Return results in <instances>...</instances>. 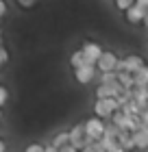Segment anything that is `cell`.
Returning a JSON list of instances; mask_svg holds the SVG:
<instances>
[{
    "instance_id": "14",
    "label": "cell",
    "mask_w": 148,
    "mask_h": 152,
    "mask_svg": "<svg viewBox=\"0 0 148 152\" xmlns=\"http://www.w3.org/2000/svg\"><path fill=\"white\" fill-rule=\"evenodd\" d=\"M118 83L122 89H135V76L129 72H118Z\"/></svg>"
},
{
    "instance_id": "17",
    "label": "cell",
    "mask_w": 148,
    "mask_h": 152,
    "mask_svg": "<svg viewBox=\"0 0 148 152\" xmlns=\"http://www.w3.org/2000/svg\"><path fill=\"white\" fill-rule=\"evenodd\" d=\"M135 2H137V0H113V7L120 13H126L131 7H135Z\"/></svg>"
},
{
    "instance_id": "10",
    "label": "cell",
    "mask_w": 148,
    "mask_h": 152,
    "mask_svg": "<svg viewBox=\"0 0 148 152\" xmlns=\"http://www.w3.org/2000/svg\"><path fill=\"white\" fill-rule=\"evenodd\" d=\"M133 141H135V150H139V152L148 150V128L139 126L135 133H133Z\"/></svg>"
},
{
    "instance_id": "5",
    "label": "cell",
    "mask_w": 148,
    "mask_h": 152,
    "mask_svg": "<svg viewBox=\"0 0 148 152\" xmlns=\"http://www.w3.org/2000/svg\"><path fill=\"white\" fill-rule=\"evenodd\" d=\"M70 146H74L76 150H85L89 146V139H87V133H85V124L79 122L70 128Z\"/></svg>"
},
{
    "instance_id": "2",
    "label": "cell",
    "mask_w": 148,
    "mask_h": 152,
    "mask_svg": "<svg viewBox=\"0 0 148 152\" xmlns=\"http://www.w3.org/2000/svg\"><path fill=\"white\" fill-rule=\"evenodd\" d=\"M83 124H85V133H87V139H89V141H100L102 137H105V130H107L105 120L91 115V117H87Z\"/></svg>"
},
{
    "instance_id": "1",
    "label": "cell",
    "mask_w": 148,
    "mask_h": 152,
    "mask_svg": "<svg viewBox=\"0 0 148 152\" xmlns=\"http://www.w3.org/2000/svg\"><path fill=\"white\" fill-rule=\"evenodd\" d=\"M91 111H94L96 117H100V120H111V117H113V113L120 111V104H118L116 98H109V100H94Z\"/></svg>"
},
{
    "instance_id": "25",
    "label": "cell",
    "mask_w": 148,
    "mask_h": 152,
    "mask_svg": "<svg viewBox=\"0 0 148 152\" xmlns=\"http://www.w3.org/2000/svg\"><path fill=\"white\" fill-rule=\"evenodd\" d=\"M46 152H61V150L54 148V146H50V143H46Z\"/></svg>"
},
{
    "instance_id": "18",
    "label": "cell",
    "mask_w": 148,
    "mask_h": 152,
    "mask_svg": "<svg viewBox=\"0 0 148 152\" xmlns=\"http://www.w3.org/2000/svg\"><path fill=\"white\" fill-rule=\"evenodd\" d=\"M24 152H46V146L39 143V141H31L29 146L24 148Z\"/></svg>"
},
{
    "instance_id": "20",
    "label": "cell",
    "mask_w": 148,
    "mask_h": 152,
    "mask_svg": "<svg viewBox=\"0 0 148 152\" xmlns=\"http://www.w3.org/2000/svg\"><path fill=\"white\" fill-rule=\"evenodd\" d=\"M9 63V50H7L4 46H0V67Z\"/></svg>"
},
{
    "instance_id": "8",
    "label": "cell",
    "mask_w": 148,
    "mask_h": 152,
    "mask_svg": "<svg viewBox=\"0 0 148 152\" xmlns=\"http://www.w3.org/2000/svg\"><path fill=\"white\" fill-rule=\"evenodd\" d=\"M146 18H148V9H146V7H139L137 2H135V7H131V9L124 13V20H126L129 24H133V26L144 24Z\"/></svg>"
},
{
    "instance_id": "11",
    "label": "cell",
    "mask_w": 148,
    "mask_h": 152,
    "mask_svg": "<svg viewBox=\"0 0 148 152\" xmlns=\"http://www.w3.org/2000/svg\"><path fill=\"white\" fill-rule=\"evenodd\" d=\"M50 146H54V148H66V146H70V130H59V133H54L52 135V139H50Z\"/></svg>"
},
{
    "instance_id": "31",
    "label": "cell",
    "mask_w": 148,
    "mask_h": 152,
    "mask_svg": "<svg viewBox=\"0 0 148 152\" xmlns=\"http://www.w3.org/2000/svg\"><path fill=\"white\" fill-rule=\"evenodd\" d=\"M0 117H2V109H0Z\"/></svg>"
},
{
    "instance_id": "30",
    "label": "cell",
    "mask_w": 148,
    "mask_h": 152,
    "mask_svg": "<svg viewBox=\"0 0 148 152\" xmlns=\"http://www.w3.org/2000/svg\"><path fill=\"white\" fill-rule=\"evenodd\" d=\"M0 139H2V126H0Z\"/></svg>"
},
{
    "instance_id": "27",
    "label": "cell",
    "mask_w": 148,
    "mask_h": 152,
    "mask_svg": "<svg viewBox=\"0 0 148 152\" xmlns=\"http://www.w3.org/2000/svg\"><path fill=\"white\" fill-rule=\"evenodd\" d=\"M137 4H139V7H146V9H148V0H137Z\"/></svg>"
},
{
    "instance_id": "22",
    "label": "cell",
    "mask_w": 148,
    "mask_h": 152,
    "mask_svg": "<svg viewBox=\"0 0 148 152\" xmlns=\"http://www.w3.org/2000/svg\"><path fill=\"white\" fill-rule=\"evenodd\" d=\"M7 13H9V4H7L4 0H0V20L7 18Z\"/></svg>"
},
{
    "instance_id": "23",
    "label": "cell",
    "mask_w": 148,
    "mask_h": 152,
    "mask_svg": "<svg viewBox=\"0 0 148 152\" xmlns=\"http://www.w3.org/2000/svg\"><path fill=\"white\" fill-rule=\"evenodd\" d=\"M139 126H146L148 128V109L139 113Z\"/></svg>"
},
{
    "instance_id": "3",
    "label": "cell",
    "mask_w": 148,
    "mask_h": 152,
    "mask_svg": "<svg viewBox=\"0 0 148 152\" xmlns=\"http://www.w3.org/2000/svg\"><path fill=\"white\" fill-rule=\"evenodd\" d=\"M146 63V59L142 54H126V57H120V63H118V72H129V74H135L139 72Z\"/></svg>"
},
{
    "instance_id": "9",
    "label": "cell",
    "mask_w": 148,
    "mask_h": 152,
    "mask_svg": "<svg viewBox=\"0 0 148 152\" xmlns=\"http://www.w3.org/2000/svg\"><path fill=\"white\" fill-rule=\"evenodd\" d=\"M120 91H122V87H120V83L116 85H96V100H109V98H118Z\"/></svg>"
},
{
    "instance_id": "4",
    "label": "cell",
    "mask_w": 148,
    "mask_h": 152,
    "mask_svg": "<svg viewBox=\"0 0 148 152\" xmlns=\"http://www.w3.org/2000/svg\"><path fill=\"white\" fill-rule=\"evenodd\" d=\"M81 52L85 54L87 65H98V61H100L105 48L98 44V41H94V39H85V41H83V46H81Z\"/></svg>"
},
{
    "instance_id": "21",
    "label": "cell",
    "mask_w": 148,
    "mask_h": 152,
    "mask_svg": "<svg viewBox=\"0 0 148 152\" xmlns=\"http://www.w3.org/2000/svg\"><path fill=\"white\" fill-rule=\"evenodd\" d=\"M15 2H18L20 7H22V9H33V7L37 4L39 0H15Z\"/></svg>"
},
{
    "instance_id": "26",
    "label": "cell",
    "mask_w": 148,
    "mask_h": 152,
    "mask_svg": "<svg viewBox=\"0 0 148 152\" xmlns=\"http://www.w3.org/2000/svg\"><path fill=\"white\" fill-rule=\"evenodd\" d=\"M0 152H7V141L0 139Z\"/></svg>"
},
{
    "instance_id": "19",
    "label": "cell",
    "mask_w": 148,
    "mask_h": 152,
    "mask_svg": "<svg viewBox=\"0 0 148 152\" xmlns=\"http://www.w3.org/2000/svg\"><path fill=\"white\" fill-rule=\"evenodd\" d=\"M9 98H11V94H9V89H7L4 85H0V109H2L7 102H9Z\"/></svg>"
},
{
    "instance_id": "28",
    "label": "cell",
    "mask_w": 148,
    "mask_h": 152,
    "mask_svg": "<svg viewBox=\"0 0 148 152\" xmlns=\"http://www.w3.org/2000/svg\"><path fill=\"white\" fill-rule=\"evenodd\" d=\"M109 152H126V150H124V148H120V146H118V148H113V150H109Z\"/></svg>"
},
{
    "instance_id": "13",
    "label": "cell",
    "mask_w": 148,
    "mask_h": 152,
    "mask_svg": "<svg viewBox=\"0 0 148 152\" xmlns=\"http://www.w3.org/2000/svg\"><path fill=\"white\" fill-rule=\"evenodd\" d=\"M68 65L72 67V70H79V67L87 65V61H85V54L81 52V48H79V50H74V52L68 57Z\"/></svg>"
},
{
    "instance_id": "7",
    "label": "cell",
    "mask_w": 148,
    "mask_h": 152,
    "mask_svg": "<svg viewBox=\"0 0 148 152\" xmlns=\"http://www.w3.org/2000/svg\"><path fill=\"white\" fill-rule=\"evenodd\" d=\"M98 78V67L96 65H83L79 70H74V80L79 85H89Z\"/></svg>"
},
{
    "instance_id": "29",
    "label": "cell",
    "mask_w": 148,
    "mask_h": 152,
    "mask_svg": "<svg viewBox=\"0 0 148 152\" xmlns=\"http://www.w3.org/2000/svg\"><path fill=\"white\" fill-rule=\"evenodd\" d=\"M144 26H146V28H148V18H146V22H144Z\"/></svg>"
},
{
    "instance_id": "24",
    "label": "cell",
    "mask_w": 148,
    "mask_h": 152,
    "mask_svg": "<svg viewBox=\"0 0 148 152\" xmlns=\"http://www.w3.org/2000/svg\"><path fill=\"white\" fill-rule=\"evenodd\" d=\"M61 152H81V150H76L74 146H66V148H61Z\"/></svg>"
},
{
    "instance_id": "6",
    "label": "cell",
    "mask_w": 148,
    "mask_h": 152,
    "mask_svg": "<svg viewBox=\"0 0 148 152\" xmlns=\"http://www.w3.org/2000/svg\"><path fill=\"white\" fill-rule=\"evenodd\" d=\"M118 63H120V57L118 52L113 50H105L100 61H98V74H107V72H118Z\"/></svg>"
},
{
    "instance_id": "16",
    "label": "cell",
    "mask_w": 148,
    "mask_h": 152,
    "mask_svg": "<svg viewBox=\"0 0 148 152\" xmlns=\"http://www.w3.org/2000/svg\"><path fill=\"white\" fill-rule=\"evenodd\" d=\"M98 85H116L118 83V72H107V74H98Z\"/></svg>"
},
{
    "instance_id": "15",
    "label": "cell",
    "mask_w": 148,
    "mask_h": 152,
    "mask_svg": "<svg viewBox=\"0 0 148 152\" xmlns=\"http://www.w3.org/2000/svg\"><path fill=\"white\" fill-rule=\"evenodd\" d=\"M135 76V87H148V65H144L139 72L133 74Z\"/></svg>"
},
{
    "instance_id": "12",
    "label": "cell",
    "mask_w": 148,
    "mask_h": 152,
    "mask_svg": "<svg viewBox=\"0 0 148 152\" xmlns=\"http://www.w3.org/2000/svg\"><path fill=\"white\" fill-rule=\"evenodd\" d=\"M133 100L142 107V111L148 109V87H135L133 89Z\"/></svg>"
}]
</instances>
